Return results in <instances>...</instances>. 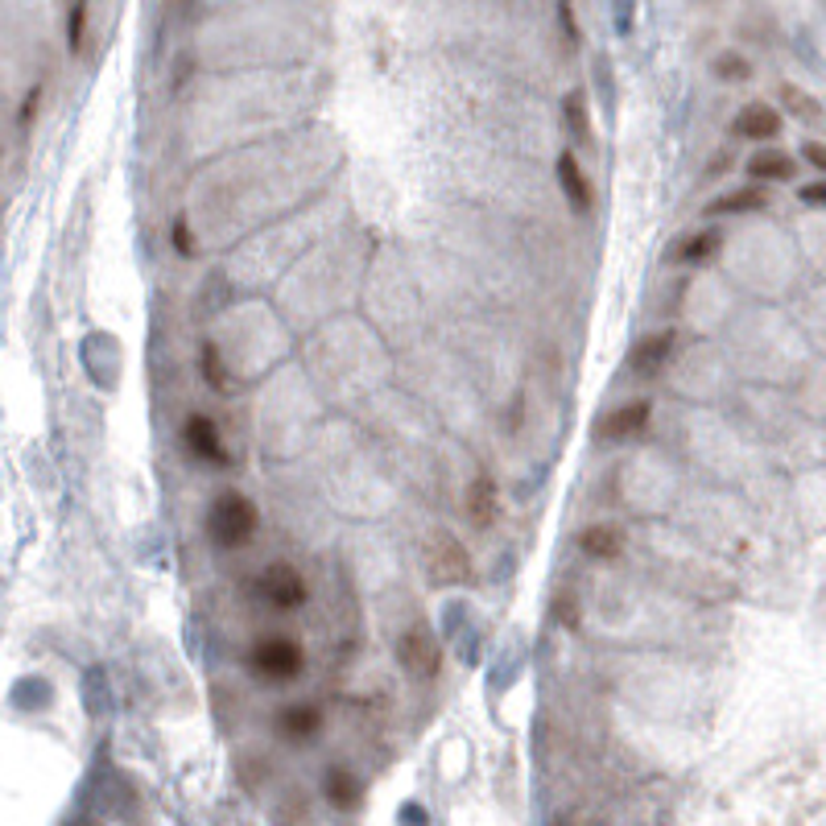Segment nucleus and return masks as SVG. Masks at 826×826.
Here are the masks:
<instances>
[{
  "instance_id": "f257e3e1",
  "label": "nucleus",
  "mask_w": 826,
  "mask_h": 826,
  "mask_svg": "<svg viewBox=\"0 0 826 826\" xmlns=\"http://www.w3.org/2000/svg\"><path fill=\"white\" fill-rule=\"evenodd\" d=\"M302 669H306V649H302V640L286 637V633L256 637L248 649V674L265 686H289L302 678Z\"/></svg>"
},
{
  "instance_id": "f03ea898",
  "label": "nucleus",
  "mask_w": 826,
  "mask_h": 826,
  "mask_svg": "<svg viewBox=\"0 0 826 826\" xmlns=\"http://www.w3.org/2000/svg\"><path fill=\"white\" fill-rule=\"evenodd\" d=\"M256 529H261V513H256V504L245 492L227 488V492L211 500V509H206V537L220 550H240V546H248L256 537Z\"/></svg>"
},
{
  "instance_id": "7ed1b4c3",
  "label": "nucleus",
  "mask_w": 826,
  "mask_h": 826,
  "mask_svg": "<svg viewBox=\"0 0 826 826\" xmlns=\"http://www.w3.org/2000/svg\"><path fill=\"white\" fill-rule=\"evenodd\" d=\"M397 665H401L413 681L438 678V669H442V640L434 637L430 624L417 620L410 628H401V637H397Z\"/></svg>"
},
{
  "instance_id": "20e7f679",
  "label": "nucleus",
  "mask_w": 826,
  "mask_h": 826,
  "mask_svg": "<svg viewBox=\"0 0 826 826\" xmlns=\"http://www.w3.org/2000/svg\"><path fill=\"white\" fill-rule=\"evenodd\" d=\"M426 571L438 587H459L472 578V550L451 529H434L426 537Z\"/></svg>"
},
{
  "instance_id": "39448f33",
  "label": "nucleus",
  "mask_w": 826,
  "mask_h": 826,
  "mask_svg": "<svg viewBox=\"0 0 826 826\" xmlns=\"http://www.w3.org/2000/svg\"><path fill=\"white\" fill-rule=\"evenodd\" d=\"M306 575L293 562H268L265 571L256 575V599L268 603L273 612H298L306 603Z\"/></svg>"
},
{
  "instance_id": "423d86ee",
  "label": "nucleus",
  "mask_w": 826,
  "mask_h": 826,
  "mask_svg": "<svg viewBox=\"0 0 826 826\" xmlns=\"http://www.w3.org/2000/svg\"><path fill=\"white\" fill-rule=\"evenodd\" d=\"M674 351H678V330L674 327H661V330H649V335H640L633 351H628V368L644 376V380H653L661 372L669 368V360H674Z\"/></svg>"
},
{
  "instance_id": "0eeeda50",
  "label": "nucleus",
  "mask_w": 826,
  "mask_h": 826,
  "mask_svg": "<svg viewBox=\"0 0 826 826\" xmlns=\"http://www.w3.org/2000/svg\"><path fill=\"white\" fill-rule=\"evenodd\" d=\"M183 442H186V451L195 454L199 463H211V467H227V463H231L224 434H220V422L206 417V413H190V417H186Z\"/></svg>"
},
{
  "instance_id": "6e6552de",
  "label": "nucleus",
  "mask_w": 826,
  "mask_h": 826,
  "mask_svg": "<svg viewBox=\"0 0 826 826\" xmlns=\"http://www.w3.org/2000/svg\"><path fill=\"white\" fill-rule=\"evenodd\" d=\"M649 417H653V405H649L644 397H637V401H624V405H616L608 417H599L596 434L603 438V442H628V438L644 434Z\"/></svg>"
},
{
  "instance_id": "1a4fd4ad",
  "label": "nucleus",
  "mask_w": 826,
  "mask_h": 826,
  "mask_svg": "<svg viewBox=\"0 0 826 826\" xmlns=\"http://www.w3.org/2000/svg\"><path fill=\"white\" fill-rule=\"evenodd\" d=\"M731 133L740 141H773L781 133V112L764 100L743 103L740 112H736V121H731Z\"/></svg>"
},
{
  "instance_id": "9d476101",
  "label": "nucleus",
  "mask_w": 826,
  "mask_h": 826,
  "mask_svg": "<svg viewBox=\"0 0 826 826\" xmlns=\"http://www.w3.org/2000/svg\"><path fill=\"white\" fill-rule=\"evenodd\" d=\"M463 513L472 521V529H492L500 516V488L492 475H475L463 492Z\"/></svg>"
},
{
  "instance_id": "9b49d317",
  "label": "nucleus",
  "mask_w": 826,
  "mask_h": 826,
  "mask_svg": "<svg viewBox=\"0 0 826 826\" xmlns=\"http://www.w3.org/2000/svg\"><path fill=\"white\" fill-rule=\"evenodd\" d=\"M558 186H562L566 203L575 206L578 215H587V211H591V203H596V190H591V178H587V170H583V162H578L571 149L558 158Z\"/></svg>"
},
{
  "instance_id": "f8f14e48",
  "label": "nucleus",
  "mask_w": 826,
  "mask_h": 826,
  "mask_svg": "<svg viewBox=\"0 0 826 826\" xmlns=\"http://www.w3.org/2000/svg\"><path fill=\"white\" fill-rule=\"evenodd\" d=\"M277 727H281V736L293 743L318 740V731H323V706H318V702H289V706H281V715H277Z\"/></svg>"
},
{
  "instance_id": "ddd939ff",
  "label": "nucleus",
  "mask_w": 826,
  "mask_h": 826,
  "mask_svg": "<svg viewBox=\"0 0 826 826\" xmlns=\"http://www.w3.org/2000/svg\"><path fill=\"white\" fill-rule=\"evenodd\" d=\"M748 174H752V183H789V178L798 174V162H793L785 149L764 145V149H756V153L748 158Z\"/></svg>"
},
{
  "instance_id": "4468645a",
  "label": "nucleus",
  "mask_w": 826,
  "mask_h": 826,
  "mask_svg": "<svg viewBox=\"0 0 826 826\" xmlns=\"http://www.w3.org/2000/svg\"><path fill=\"white\" fill-rule=\"evenodd\" d=\"M578 541V550L587 558H596V562H612V558L624 554V529L620 525H587L583 534L575 537Z\"/></svg>"
},
{
  "instance_id": "2eb2a0df",
  "label": "nucleus",
  "mask_w": 826,
  "mask_h": 826,
  "mask_svg": "<svg viewBox=\"0 0 826 826\" xmlns=\"http://www.w3.org/2000/svg\"><path fill=\"white\" fill-rule=\"evenodd\" d=\"M323 793H327V802L335 810H355V805L364 802V781L343 768V764H330L327 777H323Z\"/></svg>"
},
{
  "instance_id": "dca6fc26",
  "label": "nucleus",
  "mask_w": 826,
  "mask_h": 826,
  "mask_svg": "<svg viewBox=\"0 0 826 826\" xmlns=\"http://www.w3.org/2000/svg\"><path fill=\"white\" fill-rule=\"evenodd\" d=\"M761 206H768V195H764L761 183H752V186H736V190L719 195L706 211H711V215H748V211H761Z\"/></svg>"
},
{
  "instance_id": "f3484780",
  "label": "nucleus",
  "mask_w": 826,
  "mask_h": 826,
  "mask_svg": "<svg viewBox=\"0 0 826 826\" xmlns=\"http://www.w3.org/2000/svg\"><path fill=\"white\" fill-rule=\"evenodd\" d=\"M719 227H702V231H690L686 240L678 245V261L681 265H706L715 252H719Z\"/></svg>"
},
{
  "instance_id": "a211bd4d",
  "label": "nucleus",
  "mask_w": 826,
  "mask_h": 826,
  "mask_svg": "<svg viewBox=\"0 0 826 826\" xmlns=\"http://www.w3.org/2000/svg\"><path fill=\"white\" fill-rule=\"evenodd\" d=\"M199 372H203V380L215 392H231V385H236L224 364V351H220V343H211V339H203V348H199Z\"/></svg>"
},
{
  "instance_id": "6ab92c4d",
  "label": "nucleus",
  "mask_w": 826,
  "mask_h": 826,
  "mask_svg": "<svg viewBox=\"0 0 826 826\" xmlns=\"http://www.w3.org/2000/svg\"><path fill=\"white\" fill-rule=\"evenodd\" d=\"M562 121H566V128H571V137H575L578 145L591 141V112H587V96H583V91H571V96L562 100Z\"/></svg>"
},
{
  "instance_id": "aec40b11",
  "label": "nucleus",
  "mask_w": 826,
  "mask_h": 826,
  "mask_svg": "<svg viewBox=\"0 0 826 826\" xmlns=\"http://www.w3.org/2000/svg\"><path fill=\"white\" fill-rule=\"evenodd\" d=\"M715 75H719L723 83H743V79H752V62L743 59V54H736V50H723L719 59H715Z\"/></svg>"
},
{
  "instance_id": "412c9836",
  "label": "nucleus",
  "mask_w": 826,
  "mask_h": 826,
  "mask_svg": "<svg viewBox=\"0 0 826 826\" xmlns=\"http://www.w3.org/2000/svg\"><path fill=\"white\" fill-rule=\"evenodd\" d=\"M83 38H87V0H71V9H66V46L83 50Z\"/></svg>"
},
{
  "instance_id": "4be33fe9",
  "label": "nucleus",
  "mask_w": 826,
  "mask_h": 826,
  "mask_svg": "<svg viewBox=\"0 0 826 826\" xmlns=\"http://www.w3.org/2000/svg\"><path fill=\"white\" fill-rule=\"evenodd\" d=\"M558 29H562V41H566L571 50H578V17L571 0H558Z\"/></svg>"
},
{
  "instance_id": "5701e85b",
  "label": "nucleus",
  "mask_w": 826,
  "mask_h": 826,
  "mask_svg": "<svg viewBox=\"0 0 826 826\" xmlns=\"http://www.w3.org/2000/svg\"><path fill=\"white\" fill-rule=\"evenodd\" d=\"M554 620L562 628H578V596L575 591H562L554 599Z\"/></svg>"
},
{
  "instance_id": "b1692460",
  "label": "nucleus",
  "mask_w": 826,
  "mask_h": 826,
  "mask_svg": "<svg viewBox=\"0 0 826 826\" xmlns=\"http://www.w3.org/2000/svg\"><path fill=\"white\" fill-rule=\"evenodd\" d=\"M170 236H174V245H178V252H183V256H195V236H190V227H186V220H174V227H170Z\"/></svg>"
},
{
  "instance_id": "393cba45",
  "label": "nucleus",
  "mask_w": 826,
  "mask_h": 826,
  "mask_svg": "<svg viewBox=\"0 0 826 826\" xmlns=\"http://www.w3.org/2000/svg\"><path fill=\"white\" fill-rule=\"evenodd\" d=\"M798 199H802V203H810V206H826V183L802 186V190H798Z\"/></svg>"
},
{
  "instance_id": "a878e982",
  "label": "nucleus",
  "mask_w": 826,
  "mask_h": 826,
  "mask_svg": "<svg viewBox=\"0 0 826 826\" xmlns=\"http://www.w3.org/2000/svg\"><path fill=\"white\" fill-rule=\"evenodd\" d=\"M802 153H805V162L814 165V170H818V174H826V145L810 141V145H805V149H802Z\"/></svg>"
},
{
  "instance_id": "bb28decb",
  "label": "nucleus",
  "mask_w": 826,
  "mask_h": 826,
  "mask_svg": "<svg viewBox=\"0 0 826 826\" xmlns=\"http://www.w3.org/2000/svg\"><path fill=\"white\" fill-rule=\"evenodd\" d=\"M38 96H41L38 87H34V91L25 96V108H21V124H25V121H29V116H34V108H38Z\"/></svg>"
}]
</instances>
